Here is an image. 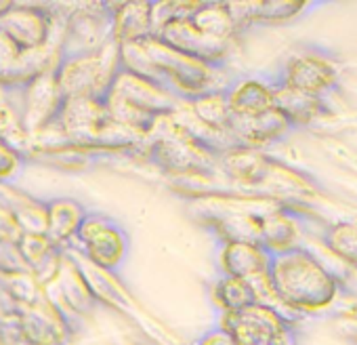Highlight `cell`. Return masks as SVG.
Listing matches in <instances>:
<instances>
[{
  "instance_id": "1f68e13d",
  "label": "cell",
  "mask_w": 357,
  "mask_h": 345,
  "mask_svg": "<svg viewBox=\"0 0 357 345\" xmlns=\"http://www.w3.org/2000/svg\"><path fill=\"white\" fill-rule=\"evenodd\" d=\"M116 345H139V343H135V341H120V343H116Z\"/></svg>"
},
{
  "instance_id": "4dcf8cb0",
  "label": "cell",
  "mask_w": 357,
  "mask_h": 345,
  "mask_svg": "<svg viewBox=\"0 0 357 345\" xmlns=\"http://www.w3.org/2000/svg\"><path fill=\"white\" fill-rule=\"evenodd\" d=\"M269 345H301V343H298L296 328H294V326L284 328L280 335H275V337L271 339V343H269Z\"/></svg>"
},
{
  "instance_id": "7402d4cb",
  "label": "cell",
  "mask_w": 357,
  "mask_h": 345,
  "mask_svg": "<svg viewBox=\"0 0 357 345\" xmlns=\"http://www.w3.org/2000/svg\"><path fill=\"white\" fill-rule=\"evenodd\" d=\"M317 238L326 253L347 270L357 272V217L324 221Z\"/></svg>"
},
{
  "instance_id": "52a82bcc",
  "label": "cell",
  "mask_w": 357,
  "mask_h": 345,
  "mask_svg": "<svg viewBox=\"0 0 357 345\" xmlns=\"http://www.w3.org/2000/svg\"><path fill=\"white\" fill-rule=\"evenodd\" d=\"M342 72L344 68L332 51L321 47H303L288 55L273 78L278 85L319 97H330L338 91Z\"/></svg>"
},
{
  "instance_id": "484cf974",
  "label": "cell",
  "mask_w": 357,
  "mask_h": 345,
  "mask_svg": "<svg viewBox=\"0 0 357 345\" xmlns=\"http://www.w3.org/2000/svg\"><path fill=\"white\" fill-rule=\"evenodd\" d=\"M211 301L217 309V316H221L242 311L244 307L255 303V297L246 280L219 274V278L211 284Z\"/></svg>"
},
{
  "instance_id": "f1b7e54d",
  "label": "cell",
  "mask_w": 357,
  "mask_h": 345,
  "mask_svg": "<svg viewBox=\"0 0 357 345\" xmlns=\"http://www.w3.org/2000/svg\"><path fill=\"white\" fill-rule=\"evenodd\" d=\"M334 330L347 343L357 345V311L344 314V316H334Z\"/></svg>"
},
{
  "instance_id": "6da1fadb",
  "label": "cell",
  "mask_w": 357,
  "mask_h": 345,
  "mask_svg": "<svg viewBox=\"0 0 357 345\" xmlns=\"http://www.w3.org/2000/svg\"><path fill=\"white\" fill-rule=\"evenodd\" d=\"M221 172L234 190L269 198L309 221L317 219L315 207L328 200L326 190L313 175L263 149L238 145L225 152Z\"/></svg>"
},
{
  "instance_id": "7a4b0ae2",
  "label": "cell",
  "mask_w": 357,
  "mask_h": 345,
  "mask_svg": "<svg viewBox=\"0 0 357 345\" xmlns=\"http://www.w3.org/2000/svg\"><path fill=\"white\" fill-rule=\"evenodd\" d=\"M269 274L280 299L298 318L334 311L347 291V282L307 244L273 255Z\"/></svg>"
},
{
  "instance_id": "cb8c5ba5",
  "label": "cell",
  "mask_w": 357,
  "mask_h": 345,
  "mask_svg": "<svg viewBox=\"0 0 357 345\" xmlns=\"http://www.w3.org/2000/svg\"><path fill=\"white\" fill-rule=\"evenodd\" d=\"M188 108L196 116V120L202 122L208 131L219 135H231L234 112L225 93H206L188 101Z\"/></svg>"
},
{
  "instance_id": "d6a6232c",
  "label": "cell",
  "mask_w": 357,
  "mask_h": 345,
  "mask_svg": "<svg viewBox=\"0 0 357 345\" xmlns=\"http://www.w3.org/2000/svg\"><path fill=\"white\" fill-rule=\"evenodd\" d=\"M3 332H5V324H3V320H0V339H3Z\"/></svg>"
},
{
  "instance_id": "d6986e66",
  "label": "cell",
  "mask_w": 357,
  "mask_h": 345,
  "mask_svg": "<svg viewBox=\"0 0 357 345\" xmlns=\"http://www.w3.org/2000/svg\"><path fill=\"white\" fill-rule=\"evenodd\" d=\"M305 219L292 209L280 207L261 219V244L271 253L280 255L298 247H305Z\"/></svg>"
},
{
  "instance_id": "83f0119b",
  "label": "cell",
  "mask_w": 357,
  "mask_h": 345,
  "mask_svg": "<svg viewBox=\"0 0 357 345\" xmlns=\"http://www.w3.org/2000/svg\"><path fill=\"white\" fill-rule=\"evenodd\" d=\"M24 236V230L17 223V217L7 209L0 205V242L5 244H20Z\"/></svg>"
},
{
  "instance_id": "277c9868",
  "label": "cell",
  "mask_w": 357,
  "mask_h": 345,
  "mask_svg": "<svg viewBox=\"0 0 357 345\" xmlns=\"http://www.w3.org/2000/svg\"><path fill=\"white\" fill-rule=\"evenodd\" d=\"M158 70V80L181 101H192L206 93H225L238 78L229 64H208L185 55L162 43L158 36L145 41Z\"/></svg>"
},
{
  "instance_id": "9a60e30c",
  "label": "cell",
  "mask_w": 357,
  "mask_h": 345,
  "mask_svg": "<svg viewBox=\"0 0 357 345\" xmlns=\"http://www.w3.org/2000/svg\"><path fill=\"white\" fill-rule=\"evenodd\" d=\"M45 288H55L57 295H47L59 309H63L70 318L72 316H86L95 309L97 299L91 291V286L86 284L80 267L76 265V261L63 251V263L61 270L57 274V278L47 284Z\"/></svg>"
},
{
  "instance_id": "e0dca14e",
  "label": "cell",
  "mask_w": 357,
  "mask_h": 345,
  "mask_svg": "<svg viewBox=\"0 0 357 345\" xmlns=\"http://www.w3.org/2000/svg\"><path fill=\"white\" fill-rule=\"evenodd\" d=\"M273 255L259 242H219L217 267L221 276L252 280L271 270Z\"/></svg>"
},
{
  "instance_id": "2e32d148",
  "label": "cell",
  "mask_w": 357,
  "mask_h": 345,
  "mask_svg": "<svg viewBox=\"0 0 357 345\" xmlns=\"http://www.w3.org/2000/svg\"><path fill=\"white\" fill-rule=\"evenodd\" d=\"M275 108L286 116V120L294 131L317 126L324 120L336 116L334 108L330 105V97L303 93L278 82H275Z\"/></svg>"
},
{
  "instance_id": "5bb4252c",
  "label": "cell",
  "mask_w": 357,
  "mask_h": 345,
  "mask_svg": "<svg viewBox=\"0 0 357 345\" xmlns=\"http://www.w3.org/2000/svg\"><path fill=\"white\" fill-rule=\"evenodd\" d=\"M292 133L294 129L278 108H271L250 118H234L231 124V135L238 145L250 149H263V152L288 139Z\"/></svg>"
},
{
  "instance_id": "5b68a950",
  "label": "cell",
  "mask_w": 357,
  "mask_h": 345,
  "mask_svg": "<svg viewBox=\"0 0 357 345\" xmlns=\"http://www.w3.org/2000/svg\"><path fill=\"white\" fill-rule=\"evenodd\" d=\"M103 101L112 120L141 135H147L160 116L174 112L181 103V99L162 82L126 70L118 72Z\"/></svg>"
},
{
  "instance_id": "44dd1931",
  "label": "cell",
  "mask_w": 357,
  "mask_h": 345,
  "mask_svg": "<svg viewBox=\"0 0 357 345\" xmlns=\"http://www.w3.org/2000/svg\"><path fill=\"white\" fill-rule=\"evenodd\" d=\"M49 211V230L47 238L61 251L70 249L72 242H76L78 230L89 215L82 203L74 198H55L47 203Z\"/></svg>"
},
{
  "instance_id": "ffe728a7",
  "label": "cell",
  "mask_w": 357,
  "mask_h": 345,
  "mask_svg": "<svg viewBox=\"0 0 357 345\" xmlns=\"http://www.w3.org/2000/svg\"><path fill=\"white\" fill-rule=\"evenodd\" d=\"M153 3L112 5V41L116 45L139 43L153 36Z\"/></svg>"
},
{
  "instance_id": "3957f363",
  "label": "cell",
  "mask_w": 357,
  "mask_h": 345,
  "mask_svg": "<svg viewBox=\"0 0 357 345\" xmlns=\"http://www.w3.org/2000/svg\"><path fill=\"white\" fill-rule=\"evenodd\" d=\"M143 160L153 164L166 179L221 172V156L178 126L170 114L160 116L145 135Z\"/></svg>"
},
{
  "instance_id": "ac0fdd59",
  "label": "cell",
  "mask_w": 357,
  "mask_h": 345,
  "mask_svg": "<svg viewBox=\"0 0 357 345\" xmlns=\"http://www.w3.org/2000/svg\"><path fill=\"white\" fill-rule=\"evenodd\" d=\"M234 118L259 116L275 108V78L273 76H238L225 91Z\"/></svg>"
},
{
  "instance_id": "f546056e",
  "label": "cell",
  "mask_w": 357,
  "mask_h": 345,
  "mask_svg": "<svg viewBox=\"0 0 357 345\" xmlns=\"http://www.w3.org/2000/svg\"><path fill=\"white\" fill-rule=\"evenodd\" d=\"M196 345H238V341H236L225 328H221L219 324H215L213 328H208V330L196 341Z\"/></svg>"
},
{
  "instance_id": "4fadbf2b",
  "label": "cell",
  "mask_w": 357,
  "mask_h": 345,
  "mask_svg": "<svg viewBox=\"0 0 357 345\" xmlns=\"http://www.w3.org/2000/svg\"><path fill=\"white\" fill-rule=\"evenodd\" d=\"M63 101L57 85V70L30 78L24 89V131L34 133L55 124Z\"/></svg>"
},
{
  "instance_id": "836d02e7",
  "label": "cell",
  "mask_w": 357,
  "mask_h": 345,
  "mask_svg": "<svg viewBox=\"0 0 357 345\" xmlns=\"http://www.w3.org/2000/svg\"><path fill=\"white\" fill-rule=\"evenodd\" d=\"M263 345H265V343H263Z\"/></svg>"
},
{
  "instance_id": "603a6c76",
  "label": "cell",
  "mask_w": 357,
  "mask_h": 345,
  "mask_svg": "<svg viewBox=\"0 0 357 345\" xmlns=\"http://www.w3.org/2000/svg\"><path fill=\"white\" fill-rule=\"evenodd\" d=\"M192 22L200 32L219 41H238L242 34L229 3H200Z\"/></svg>"
},
{
  "instance_id": "9c48e42d",
  "label": "cell",
  "mask_w": 357,
  "mask_h": 345,
  "mask_svg": "<svg viewBox=\"0 0 357 345\" xmlns=\"http://www.w3.org/2000/svg\"><path fill=\"white\" fill-rule=\"evenodd\" d=\"M15 332L24 345H66L72 337V320L47 295L30 305L13 307Z\"/></svg>"
},
{
  "instance_id": "ba28073f",
  "label": "cell",
  "mask_w": 357,
  "mask_h": 345,
  "mask_svg": "<svg viewBox=\"0 0 357 345\" xmlns=\"http://www.w3.org/2000/svg\"><path fill=\"white\" fill-rule=\"evenodd\" d=\"M76 249L95 265L107 272H118L128 259L130 238L128 232L109 215L89 211L78 230Z\"/></svg>"
},
{
  "instance_id": "8fae6325",
  "label": "cell",
  "mask_w": 357,
  "mask_h": 345,
  "mask_svg": "<svg viewBox=\"0 0 357 345\" xmlns=\"http://www.w3.org/2000/svg\"><path fill=\"white\" fill-rule=\"evenodd\" d=\"M217 324L225 328L238 345H269L275 335L294 326L280 311L261 303H252L236 314H221L217 316Z\"/></svg>"
},
{
  "instance_id": "7c38bea8",
  "label": "cell",
  "mask_w": 357,
  "mask_h": 345,
  "mask_svg": "<svg viewBox=\"0 0 357 345\" xmlns=\"http://www.w3.org/2000/svg\"><path fill=\"white\" fill-rule=\"evenodd\" d=\"M53 32V17L38 7L9 5L0 13V34H5L24 53L40 51L47 47Z\"/></svg>"
},
{
  "instance_id": "8992f818",
  "label": "cell",
  "mask_w": 357,
  "mask_h": 345,
  "mask_svg": "<svg viewBox=\"0 0 357 345\" xmlns=\"http://www.w3.org/2000/svg\"><path fill=\"white\" fill-rule=\"evenodd\" d=\"M120 70V47L112 41L101 51L61 57L57 68V85L63 99H103Z\"/></svg>"
},
{
  "instance_id": "d4e9b609",
  "label": "cell",
  "mask_w": 357,
  "mask_h": 345,
  "mask_svg": "<svg viewBox=\"0 0 357 345\" xmlns=\"http://www.w3.org/2000/svg\"><path fill=\"white\" fill-rule=\"evenodd\" d=\"M311 9L301 0H252L250 28L252 26H284L301 20Z\"/></svg>"
},
{
  "instance_id": "4316f807",
  "label": "cell",
  "mask_w": 357,
  "mask_h": 345,
  "mask_svg": "<svg viewBox=\"0 0 357 345\" xmlns=\"http://www.w3.org/2000/svg\"><path fill=\"white\" fill-rule=\"evenodd\" d=\"M22 166H24L22 154L13 145H9L5 139H0V182L5 184L13 179L22 170Z\"/></svg>"
},
{
  "instance_id": "30bf717a",
  "label": "cell",
  "mask_w": 357,
  "mask_h": 345,
  "mask_svg": "<svg viewBox=\"0 0 357 345\" xmlns=\"http://www.w3.org/2000/svg\"><path fill=\"white\" fill-rule=\"evenodd\" d=\"M162 43L181 51L185 55L198 57L208 64H227L229 57L238 51V41H219L200 32L192 17H178L166 24L158 34Z\"/></svg>"
}]
</instances>
